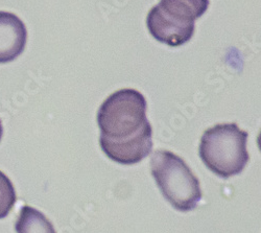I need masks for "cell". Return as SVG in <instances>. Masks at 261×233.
<instances>
[{"label": "cell", "mask_w": 261, "mask_h": 233, "mask_svg": "<svg viewBox=\"0 0 261 233\" xmlns=\"http://www.w3.org/2000/svg\"><path fill=\"white\" fill-rule=\"evenodd\" d=\"M15 229L17 233H57L48 219L29 205L21 208Z\"/></svg>", "instance_id": "cell-6"}, {"label": "cell", "mask_w": 261, "mask_h": 233, "mask_svg": "<svg viewBox=\"0 0 261 233\" xmlns=\"http://www.w3.org/2000/svg\"><path fill=\"white\" fill-rule=\"evenodd\" d=\"M28 32L18 16L0 12V63L14 61L24 50Z\"/></svg>", "instance_id": "cell-5"}, {"label": "cell", "mask_w": 261, "mask_h": 233, "mask_svg": "<svg viewBox=\"0 0 261 233\" xmlns=\"http://www.w3.org/2000/svg\"><path fill=\"white\" fill-rule=\"evenodd\" d=\"M146 100L135 89H121L99 107L97 123L99 144L111 160L130 165L153 151V129L146 117Z\"/></svg>", "instance_id": "cell-1"}, {"label": "cell", "mask_w": 261, "mask_h": 233, "mask_svg": "<svg viewBox=\"0 0 261 233\" xmlns=\"http://www.w3.org/2000/svg\"><path fill=\"white\" fill-rule=\"evenodd\" d=\"M209 5L210 0H160L147 14V30L160 43L179 47L193 37L195 20Z\"/></svg>", "instance_id": "cell-3"}, {"label": "cell", "mask_w": 261, "mask_h": 233, "mask_svg": "<svg viewBox=\"0 0 261 233\" xmlns=\"http://www.w3.org/2000/svg\"><path fill=\"white\" fill-rule=\"evenodd\" d=\"M3 134H4V128H3L2 120H0V140H2V138H3Z\"/></svg>", "instance_id": "cell-8"}, {"label": "cell", "mask_w": 261, "mask_h": 233, "mask_svg": "<svg viewBox=\"0 0 261 233\" xmlns=\"http://www.w3.org/2000/svg\"><path fill=\"white\" fill-rule=\"evenodd\" d=\"M17 200L15 187L9 177L0 171V219H5Z\"/></svg>", "instance_id": "cell-7"}, {"label": "cell", "mask_w": 261, "mask_h": 233, "mask_svg": "<svg viewBox=\"0 0 261 233\" xmlns=\"http://www.w3.org/2000/svg\"><path fill=\"white\" fill-rule=\"evenodd\" d=\"M248 133L236 123H219L206 130L201 138L199 154L212 173L222 178L241 174L250 156Z\"/></svg>", "instance_id": "cell-2"}, {"label": "cell", "mask_w": 261, "mask_h": 233, "mask_svg": "<svg viewBox=\"0 0 261 233\" xmlns=\"http://www.w3.org/2000/svg\"><path fill=\"white\" fill-rule=\"evenodd\" d=\"M150 171L165 200L179 211H190L202 199L199 179L186 162L169 151H156Z\"/></svg>", "instance_id": "cell-4"}]
</instances>
